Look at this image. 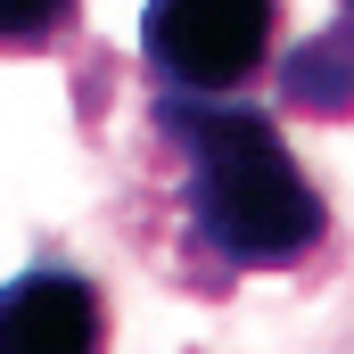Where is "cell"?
Instances as JSON below:
<instances>
[{
  "mask_svg": "<svg viewBox=\"0 0 354 354\" xmlns=\"http://www.w3.org/2000/svg\"><path fill=\"white\" fill-rule=\"evenodd\" d=\"M174 165V272L223 297L248 272H297L330 248V198L297 165L280 115L256 99H149Z\"/></svg>",
  "mask_w": 354,
  "mask_h": 354,
  "instance_id": "6da1fadb",
  "label": "cell"
},
{
  "mask_svg": "<svg viewBox=\"0 0 354 354\" xmlns=\"http://www.w3.org/2000/svg\"><path fill=\"white\" fill-rule=\"evenodd\" d=\"M280 50V0H149L140 66L174 99H248Z\"/></svg>",
  "mask_w": 354,
  "mask_h": 354,
  "instance_id": "7a4b0ae2",
  "label": "cell"
},
{
  "mask_svg": "<svg viewBox=\"0 0 354 354\" xmlns=\"http://www.w3.org/2000/svg\"><path fill=\"white\" fill-rule=\"evenodd\" d=\"M107 288L75 264H25L0 280V354H107Z\"/></svg>",
  "mask_w": 354,
  "mask_h": 354,
  "instance_id": "3957f363",
  "label": "cell"
},
{
  "mask_svg": "<svg viewBox=\"0 0 354 354\" xmlns=\"http://www.w3.org/2000/svg\"><path fill=\"white\" fill-rule=\"evenodd\" d=\"M75 25H83V0H0V58L66 50Z\"/></svg>",
  "mask_w": 354,
  "mask_h": 354,
  "instance_id": "277c9868",
  "label": "cell"
},
{
  "mask_svg": "<svg viewBox=\"0 0 354 354\" xmlns=\"http://www.w3.org/2000/svg\"><path fill=\"white\" fill-rule=\"evenodd\" d=\"M338 17H346V25H354V0H338Z\"/></svg>",
  "mask_w": 354,
  "mask_h": 354,
  "instance_id": "5b68a950",
  "label": "cell"
}]
</instances>
